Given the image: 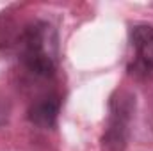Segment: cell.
Returning a JSON list of instances; mask_svg holds the SVG:
<instances>
[{"label":"cell","mask_w":153,"mask_h":151,"mask_svg":"<svg viewBox=\"0 0 153 151\" xmlns=\"http://www.w3.org/2000/svg\"><path fill=\"white\" fill-rule=\"evenodd\" d=\"M16 57L30 80H50L57 71V36L50 23L32 21L16 41Z\"/></svg>","instance_id":"cell-1"},{"label":"cell","mask_w":153,"mask_h":151,"mask_svg":"<svg viewBox=\"0 0 153 151\" xmlns=\"http://www.w3.org/2000/svg\"><path fill=\"white\" fill-rule=\"evenodd\" d=\"M135 98L128 91H116L109 105V119L102 137V151H125L130 133V121Z\"/></svg>","instance_id":"cell-2"},{"label":"cell","mask_w":153,"mask_h":151,"mask_svg":"<svg viewBox=\"0 0 153 151\" xmlns=\"http://www.w3.org/2000/svg\"><path fill=\"white\" fill-rule=\"evenodd\" d=\"M128 75L146 82L153 78V27L146 23L130 29V53L126 62Z\"/></svg>","instance_id":"cell-3"},{"label":"cell","mask_w":153,"mask_h":151,"mask_svg":"<svg viewBox=\"0 0 153 151\" xmlns=\"http://www.w3.org/2000/svg\"><path fill=\"white\" fill-rule=\"evenodd\" d=\"M61 96L55 93H46L43 96H38L32 100L27 117L32 124L41 126V128H53L57 123V117L61 112Z\"/></svg>","instance_id":"cell-4"}]
</instances>
